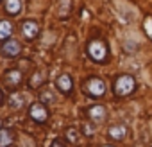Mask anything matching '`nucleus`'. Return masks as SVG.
Listing matches in <instances>:
<instances>
[{
    "label": "nucleus",
    "mask_w": 152,
    "mask_h": 147,
    "mask_svg": "<svg viewBox=\"0 0 152 147\" xmlns=\"http://www.w3.org/2000/svg\"><path fill=\"white\" fill-rule=\"evenodd\" d=\"M79 136H81V131L77 127H66L64 129V138L72 143V145H77L79 143Z\"/></svg>",
    "instance_id": "9b49d317"
},
{
    "label": "nucleus",
    "mask_w": 152,
    "mask_h": 147,
    "mask_svg": "<svg viewBox=\"0 0 152 147\" xmlns=\"http://www.w3.org/2000/svg\"><path fill=\"white\" fill-rule=\"evenodd\" d=\"M50 147H66V145H64V142H63V140L56 138V140H54V142L50 143Z\"/></svg>",
    "instance_id": "aec40b11"
},
{
    "label": "nucleus",
    "mask_w": 152,
    "mask_h": 147,
    "mask_svg": "<svg viewBox=\"0 0 152 147\" xmlns=\"http://www.w3.org/2000/svg\"><path fill=\"white\" fill-rule=\"evenodd\" d=\"M29 117H31L34 122L43 124V122H47V118H48V110H47V106H45L43 102H34V104H31V108H29Z\"/></svg>",
    "instance_id": "7ed1b4c3"
},
{
    "label": "nucleus",
    "mask_w": 152,
    "mask_h": 147,
    "mask_svg": "<svg viewBox=\"0 0 152 147\" xmlns=\"http://www.w3.org/2000/svg\"><path fill=\"white\" fill-rule=\"evenodd\" d=\"M145 31H147L148 38L152 40V18H147V22H145Z\"/></svg>",
    "instance_id": "a211bd4d"
},
{
    "label": "nucleus",
    "mask_w": 152,
    "mask_h": 147,
    "mask_svg": "<svg viewBox=\"0 0 152 147\" xmlns=\"http://www.w3.org/2000/svg\"><path fill=\"white\" fill-rule=\"evenodd\" d=\"M7 101H9V106H11V108H15V110L23 108V95H22V93H18V92H13V93L7 97Z\"/></svg>",
    "instance_id": "2eb2a0df"
},
{
    "label": "nucleus",
    "mask_w": 152,
    "mask_h": 147,
    "mask_svg": "<svg viewBox=\"0 0 152 147\" xmlns=\"http://www.w3.org/2000/svg\"><path fill=\"white\" fill-rule=\"evenodd\" d=\"M0 129H2V118H0Z\"/></svg>",
    "instance_id": "412c9836"
},
{
    "label": "nucleus",
    "mask_w": 152,
    "mask_h": 147,
    "mask_svg": "<svg viewBox=\"0 0 152 147\" xmlns=\"http://www.w3.org/2000/svg\"><path fill=\"white\" fill-rule=\"evenodd\" d=\"M88 117L91 118V122H104L107 117V110L102 104H93L88 108Z\"/></svg>",
    "instance_id": "423d86ee"
},
{
    "label": "nucleus",
    "mask_w": 152,
    "mask_h": 147,
    "mask_svg": "<svg viewBox=\"0 0 152 147\" xmlns=\"http://www.w3.org/2000/svg\"><path fill=\"white\" fill-rule=\"evenodd\" d=\"M102 147H115V145H102Z\"/></svg>",
    "instance_id": "5701e85b"
},
{
    "label": "nucleus",
    "mask_w": 152,
    "mask_h": 147,
    "mask_svg": "<svg viewBox=\"0 0 152 147\" xmlns=\"http://www.w3.org/2000/svg\"><path fill=\"white\" fill-rule=\"evenodd\" d=\"M22 52V45L16 41V40H6L4 45H2V54L7 56V57H16L18 54Z\"/></svg>",
    "instance_id": "39448f33"
},
{
    "label": "nucleus",
    "mask_w": 152,
    "mask_h": 147,
    "mask_svg": "<svg viewBox=\"0 0 152 147\" xmlns=\"http://www.w3.org/2000/svg\"><path fill=\"white\" fill-rule=\"evenodd\" d=\"M43 83H45V72H41V70L34 72L31 76V79H29V86L31 88H39Z\"/></svg>",
    "instance_id": "4468645a"
},
{
    "label": "nucleus",
    "mask_w": 152,
    "mask_h": 147,
    "mask_svg": "<svg viewBox=\"0 0 152 147\" xmlns=\"http://www.w3.org/2000/svg\"><path fill=\"white\" fill-rule=\"evenodd\" d=\"M134 88H136V81H134V77L132 76H120L116 81H115V93L118 95V97H127V95H131L132 92H134Z\"/></svg>",
    "instance_id": "f257e3e1"
},
{
    "label": "nucleus",
    "mask_w": 152,
    "mask_h": 147,
    "mask_svg": "<svg viewBox=\"0 0 152 147\" xmlns=\"http://www.w3.org/2000/svg\"><path fill=\"white\" fill-rule=\"evenodd\" d=\"M15 142V135L9 129H0V147H9Z\"/></svg>",
    "instance_id": "ddd939ff"
},
{
    "label": "nucleus",
    "mask_w": 152,
    "mask_h": 147,
    "mask_svg": "<svg viewBox=\"0 0 152 147\" xmlns=\"http://www.w3.org/2000/svg\"><path fill=\"white\" fill-rule=\"evenodd\" d=\"M0 102H2V92H0Z\"/></svg>",
    "instance_id": "4be33fe9"
},
{
    "label": "nucleus",
    "mask_w": 152,
    "mask_h": 147,
    "mask_svg": "<svg viewBox=\"0 0 152 147\" xmlns=\"http://www.w3.org/2000/svg\"><path fill=\"white\" fill-rule=\"evenodd\" d=\"M125 133H127V129H125V127H124L122 124L111 126V127L107 129V136H109L111 140H116V142L124 140V138H125Z\"/></svg>",
    "instance_id": "1a4fd4ad"
},
{
    "label": "nucleus",
    "mask_w": 152,
    "mask_h": 147,
    "mask_svg": "<svg viewBox=\"0 0 152 147\" xmlns=\"http://www.w3.org/2000/svg\"><path fill=\"white\" fill-rule=\"evenodd\" d=\"M11 34H13V25H11V22L2 20V22H0V41H2V40H4V41L9 40Z\"/></svg>",
    "instance_id": "f8f14e48"
},
{
    "label": "nucleus",
    "mask_w": 152,
    "mask_h": 147,
    "mask_svg": "<svg viewBox=\"0 0 152 147\" xmlns=\"http://www.w3.org/2000/svg\"><path fill=\"white\" fill-rule=\"evenodd\" d=\"M56 85H57V88L63 92V93H70L72 92V77L68 76V74H63V76H59L57 77V81H56Z\"/></svg>",
    "instance_id": "9d476101"
},
{
    "label": "nucleus",
    "mask_w": 152,
    "mask_h": 147,
    "mask_svg": "<svg viewBox=\"0 0 152 147\" xmlns=\"http://www.w3.org/2000/svg\"><path fill=\"white\" fill-rule=\"evenodd\" d=\"M88 54H90V57H91L93 61L104 63V61L107 59V47H106L104 41L95 40V41H91V43L88 45Z\"/></svg>",
    "instance_id": "f03ea898"
},
{
    "label": "nucleus",
    "mask_w": 152,
    "mask_h": 147,
    "mask_svg": "<svg viewBox=\"0 0 152 147\" xmlns=\"http://www.w3.org/2000/svg\"><path fill=\"white\" fill-rule=\"evenodd\" d=\"M22 32H23V36L27 40H34L38 36V32H39V25L34 20H25L22 24Z\"/></svg>",
    "instance_id": "0eeeda50"
},
{
    "label": "nucleus",
    "mask_w": 152,
    "mask_h": 147,
    "mask_svg": "<svg viewBox=\"0 0 152 147\" xmlns=\"http://www.w3.org/2000/svg\"><path fill=\"white\" fill-rule=\"evenodd\" d=\"M83 133H84L86 136H93V129H91V126H90V124H84V126H83Z\"/></svg>",
    "instance_id": "6ab92c4d"
},
{
    "label": "nucleus",
    "mask_w": 152,
    "mask_h": 147,
    "mask_svg": "<svg viewBox=\"0 0 152 147\" xmlns=\"http://www.w3.org/2000/svg\"><path fill=\"white\" fill-rule=\"evenodd\" d=\"M22 77H23V74H22V70H7L6 72V85L9 86V88H16L20 83H22Z\"/></svg>",
    "instance_id": "6e6552de"
},
{
    "label": "nucleus",
    "mask_w": 152,
    "mask_h": 147,
    "mask_svg": "<svg viewBox=\"0 0 152 147\" xmlns=\"http://www.w3.org/2000/svg\"><path fill=\"white\" fill-rule=\"evenodd\" d=\"M20 9H22V2H20V0H7V2H6V11L9 15H16Z\"/></svg>",
    "instance_id": "dca6fc26"
},
{
    "label": "nucleus",
    "mask_w": 152,
    "mask_h": 147,
    "mask_svg": "<svg viewBox=\"0 0 152 147\" xmlns=\"http://www.w3.org/2000/svg\"><path fill=\"white\" fill-rule=\"evenodd\" d=\"M86 92L91 95V97H102L104 92H106V85L102 79L99 77H90L86 81Z\"/></svg>",
    "instance_id": "20e7f679"
},
{
    "label": "nucleus",
    "mask_w": 152,
    "mask_h": 147,
    "mask_svg": "<svg viewBox=\"0 0 152 147\" xmlns=\"http://www.w3.org/2000/svg\"><path fill=\"white\" fill-rule=\"evenodd\" d=\"M39 102H43V104H47V102H54V93H52V90H43V92H39Z\"/></svg>",
    "instance_id": "f3484780"
}]
</instances>
